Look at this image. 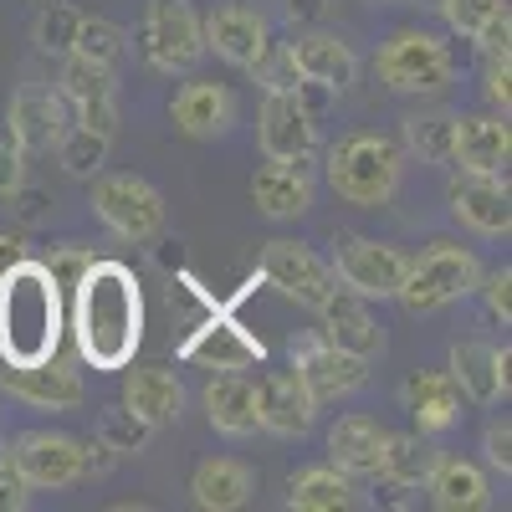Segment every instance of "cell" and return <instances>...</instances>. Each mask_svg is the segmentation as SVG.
<instances>
[{"mask_svg": "<svg viewBox=\"0 0 512 512\" xmlns=\"http://www.w3.org/2000/svg\"><path fill=\"white\" fill-rule=\"evenodd\" d=\"M67 297H72V338L82 359L93 369H123L134 359L144 338V292L134 272L123 262L93 256V267L77 277Z\"/></svg>", "mask_w": 512, "mask_h": 512, "instance_id": "cell-1", "label": "cell"}, {"mask_svg": "<svg viewBox=\"0 0 512 512\" xmlns=\"http://www.w3.org/2000/svg\"><path fill=\"white\" fill-rule=\"evenodd\" d=\"M62 344V287L52 272L21 256V262L0 277V354L6 364L47 359Z\"/></svg>", "mask_w": 512, "mask_h": 512, "instance_id": "cell-2", "label": "cell"}, {"mask_svg": "<svg viewBox=\"0 0 512 512\" xmlns=\"http://www.w3.org/2000/svg\"><path fill=\"white\" fill-rule=\"evenodd\" d=\"M323 180H328V190L344 200V205L379 210V205L395 200V190L405 180V149L390 134L359 128V134H344V139L328 149Z\"/></svg>", "mask_w": 512, "mask_h": 512, "instance_id": "cell-3", "label": "cell"}, {"mask_svg": "<svg viewBox=\"0 0 512 512\" xmlns=\"http://www.w3.org/2000/svg\"><path fill=\"white\" fill-rule=\"evenodd\" d=\"M477 277H482V262L466 246H451V241H431L420 256L405 262V282H400V308L425 318V313H441L461 297L477 292Z\"/></svg>", "mask_w": 512, "mask_h": 512, "instance_id": "cell-4", "label": "cell"}, {"mask_svg": "<svg viewBox=\"0 0 512 512\" xmlns=\"http://www.w3.org/2000/svg\"><path fill=\"white\" fill-rule=\"evenodd\" d=\"M374 72L390 93H410V98H441L456 82V57L436 31L405 26L379 47Z\"/></svg>", "mask_w": 512, "mask_h": 512, "instance_id": "cell-5", "label": "cell"}, {"mask_svg": "<svg viewBox=\"0 0 512 512\" xmlns=\"http://www.w3.org/2000/svg\"><path fill=\"white\" fill-rule=\"evenodd\" d=\"M139 52L164 77L195 72L205 62V31H200V16L190 0H154L139 21Z\"/></svg>", "mask_w": 512, "mask_h": 512, "instance_id": "cell-6", "label": "cell"}, {"mask_svg": "<svg viewBox=\"0 0 512 512\" xmlns=\"http://www.w3.org/2000/svg\"><path fill=\"white\" fill-rule=\"evenodd\" d=\"M256 277H262L272 292H282L287 303L313 308V313L338 292V277H333V267H328V256H318V251L303 246V241H287V236H277V241L262 246Z\"/></svg>", "mask_w": 512, "mask_h": 512, "instance_id": "cell-7", "label": "cell"}, {"mask_svg": "<svg viewBox=\"0 0 512 512\" xmlns=\"http://www.w3.org/2000/svg\"><path fill=\"white\" fill-rule=\"evenodd\" d=\"M405 262H410V256L400 246L379 241V236H359V231L333 236V256H328L338 287L359 292L364 303H369V297H395L400 282H405Z\"/></svg>", "mask_w": 512, "mask_h": 512, "instance_id": "cell-8", "label": "cell"}, {"mask_svg": "<svg viewBox=\"0 0 512 512\" xmlns=\"http://www.w3.org/2000/svg\"><path fill=\"white\" fill-rule=\"evenodd\" d=\"M88 205L118 241H154L164 231V195L139 175H98Z\"/></svg>", "mask_w": 512, "mask_h": 512, "instance_id": "cell-9", "label": "cell"}, {"mask_svg": "<svg viewBox=\"0 0 512 512\" xmlns=\"http://www.w3.org/2000/svg\"><path fill=\"white\" fill-rule=\"evenodd\" d=\"M180 359L185 364H200V369H216V374H231V369H251V364H262L267 359V344L256 333H246L231 308H210L190 333H185V344H180Z\"/></svg>", "mask_w": 512, "mask_h": 512, "instance_id": "cell-10", "label": "cell"}, {"mask_svg": "<svg viewBox=\"0 0 512 512\" xmlns=\"http://www.w3.org/2000/svg\"><path fill=\"white\" fill-rule=\"evenodd\" d=\"M287 354H292V374L308 384V395L318 405H328L338 395H354L359 384L369 379V359L333 349L323 333H297L292 344H287Z\"/></svg>", "mask_w": 512, "mask_h": 512, "instance_id": "cell-11", "label": "cell"}, {"mask_svg": "<svg viewBox=\"0 0 512 512\" xmlns=\"http://www.w3.org/2000/svg\"><path fill=\"white\" fill-rule=\"evenodd\" d=\"M6 461L26 477L31 492H62L82 482V441L62 431H21L16 441H6Z\"/></svg>", "mask_w": 512, "mask_h": 512, "instance_id": "cell-12", "label": "cell"}, {"mask_svg": "<svg viewBox=\"0 0 512 512\" xmlns=\"http://www.w3.org/2000/svg\"><path fill=\"white\" fill-rule=\"evenodd\" d=\"M67 98L57 88H47V82H21V88L11 93V108H6V134L21 144V154H47L57 149V139L67 134Z\"/></svg>", "mask_w": 512, "mask_h": 512, "instance_id": "cell-13", "label": "cell"}, {"mask_svg": "<svg viewBox=\"0 0 512 512\" xmlns=\"http://www.w3.org/2000/svg\"><path fill=\"white\" fill-rule=\"evenodd\" d=\"M57 93L67 98L72 123L93 128V134H103V139H113V134H118V82H113V67H98V62L67 57V62H62V82H57Z\"/></svg>", "mask_w": 512, "mask_h": 512, "instance_id": "cell-14", "label": "cell"}, {"mask_svg": "<svg viewBox=\"0 0 512 512\" xmlns=\"http://www.w3.org/2000/svg\"><path fill=\"white\" fill-rule=\"evenodd\" d=\"M0 390L21 405H31V410L67 415V410L82 405V374L67 369L57 354H47V359H31V364H6L0 369Z\"/></svg>", "mask_w": 512, "mask_h": 512, "instance_id": "cell-15", "label": "cell"}, {"mask_svg": "<svg viewBox=\"0 0 512 512\" xmlns=\"http://www.w3.org/2000/svg\"><path fill=\"white\" fill-rule=\"evenodd\" d=\"M256 139L267 159H313L318 149V108L303 93H267Z\"/></svg>", "mask_w": 512, "mask_h": 512, "instance_id": "cell-16", "label": "cell"}, {"mask_svg": "<svg viewBox=\"0 0 512 512\" xmlns=\"http://www.w3.org/2000/svg\"><path fill=\"white\" fill-rule=\"evenodd\" d=\"M200 31H205V52H216L221 62H231L241 72H251L256 57L272 47V26L256 6H221L200 21Z\"/></svg>", "mask_w": 512, "mask_h": 512, "instance_id": "cell-17", "label": "cell"}, {"mask_svg": "<svg viewBox=\"0 0 512 512\" xmlns=\"http://www.w3.org/2000/svg\"><path fill=\"white\" fill-rule=\"evenodd\" d=\"M507 364H512L507 344L497 349V344H487V338H456V344H451V369H446V374L456 379L461 400L497 405V400H507V390H512Z\"/></svg>", "mask_w": 512, "mask_h": 512, "instance_id": "cell-18", "label": "cell"}, {"mask_svg": "<svg viewBox=\"0 0 512 512\" xmlns=\"http://www.w3.org/2000/svg\"><path fill=\"white\" fill-rule=\"evenodd\" d=\"M256 390V420L272 436H308L318 420V400L308 395V384L297 379L292 369H272L251 384Z\"/></svg>", "mask_w": 512, "mask_h": 512, "instance_id": "cell-19", "label": "cell"}, {"mask_svg": "<svg viewBox=\"0 0 512 512\" xmlns=\"http://www.w3.org/2000/svg\"><path fill=\"white\" fill-rule=\"evenodd\" d=\"M507 159H512V134L502 113H456L451 164L461 175H507Z\"/></svg>", "mask_w": 512, "mask_h": 512, "instance_id": "cell-20", "label": "cell"}, {"mask_svg": "<svg viewBox=\"0 0 512 512\" xmlns=\"http://www.w3.org/2000/svg\"><path fill=\"white\" fill-rule=\"evenodd\" d=\"M251 200H256V210H262L267 221H297V216H308V205H313L308 159H267L251 175Z\"/></svg>", "mask_w": 512, "mask_h": 512, "instance_id": "cell-21", "label": "cell"}, {"mask_svg": "<svg viewBox=\"0 0 512 512\" xmlns=\"http://www.w3.org/2000/svg\"><path fill=\"white\" fill-rule=\"evenodd\" d=\"M446 205H451V216L477 236H507L512 231L507 175H461L446 190Z\"/></svg>", "mask_w": 512, "mask_h": 512, "instance_id": "cell-22", "label": "cell"}, {"mask_svg": "<svg viewBox=\"0 0 512 512\" xmlns=\"http://www.w3.org/2000/svg\"><path fill=\"white\" fill-rule=\"evenodd\" d=\"M292 47V62L297 72H303V82H313V88L323 93H349L354 77H359V57L344 36L333 31H303L297 41H287Z\"/></svg>", "mask_w": 512, "mask_h": 512, "instance_id": "cell-23", "label": "cell"}, {"mask_svg": "<svg viewBox=\"0 0 512 512\" xmlns=\"http://www.w3.org/2000/svg\"><path fill=\"white\" fill-rule=\"evenodd\" d=\"M236 93L226 88V82H185V88L175 93V103H169V118H175L180 134L190 139H221L236 128Z\"/></svg>", "mask_w": 512, "mask_h": 512, "instance_id": "cell-24", "label": "cell"}, {"mask_svg": "<svg viewBox=\"0 0 512 512\" xmlns=\"http://www.w3.org/2000/svg\"><path fill=\"white\" fill-rule=\"evenodd\" d=\"M318 318H323V338L333 349H344V354H359V359H379L384 354V328L374 323V313L364 308V297L359 292H349V287H338L328 303L318 308Z\"/></svg>", "mask_w": 512, "mask_h": 512, "instance_id": "cell-25", "label": "cell"}, {"mask_svg": "<svg viewBox=\"0 0 512 512\" xmlns=\"http://www.w3.org/2000/svg\"><path fill=\"white\" fill-rule=\"evenodd\" d=\"M400 405L410 410L420 436H441L461 420V390H456V379L446 369H415L400 384Z\"/></svg>", "mask_w": 512, "mask_h": 512, "instance_id": "cell-26", "label": "cell"}, {"mask_svg": "<svg viewBox=\"0 0 512 512\" xmlns=\"http://www.w3.org/2000/svg\"><path fill=\"white\" fill-rule=\"evenodd\" d=\"M200 405H205V420L231 441H246V436L262 431V420H256V390H251V379L241 369L210 379L200 390Z\"/></svg>", "mask_w": 512, "mask_h": 512, "instance_id": "cell-27", "label": "cell"}, {"mask_svg": "<svg viewBox=\"0 0 512 512\" xmlns=\"http://www.w3.org/2000/svg\"><path fill=\"white\" fill-rule=\"evenodd\" d=\"M123 405L159 431V425H175L180 420L185 384L169 374L164 364H134V369H128V379H123Z\"/></svg>", "mask_w": 512, "mask_h": 512, "instance_id": "cell-28", "label": "cell"}, {"mask_svg": "<svg viewBox=\"0 0 512 512\" xmlns=\"http://www.w3.org/2000/svg\"><path fill=\"white\" fill-rule=\"evenodd\" d=\"M384 425L374 415H338L328 425V461L344 477H374L379 472V451H384Z\"/></svg>", "mask_w": 512, "mask_h": 512, "instance_id": "cell-29", "label": "cell"}, {"mask_svg": "<svg viewBox=\"0 0 512 512\" xmlns=\"http://www.w3.org/2000/svg\"><path fill=\"white\" fill-rule=\"evenodd\" d=\"M251 492H256V472L241 456H210L190 477V497L205 512H236V507L251 502Z\"/></svg>", "mask_w": 512, "mask_h": 512, "instance_id": "cell-30", "label": "cell"}, {"mask_svg": "<svg viewBox=\"0 0 512 512\" xmlns=\"http://www.w3.org/2000/svg\"><path fill=\"white\" fill-rule=\"evenodd\" d=\"M425 492L441 512H477V507H492V487H487V472L477 461H461V456H436L431 477H425Z\"/></svg>", "mask_w": 512, "mask_h": 512, "instance_id": "cell-31", "label": "cell"}, {"mask_svg": "<svg viewBox=\"0 0 512 512\" xmlns=\"http://www.w3.org/2000/svg\"><path fill=\"white\" fill-rule=\"evenodd\" d=\"M436 446H431V436H420V431H410V436H384V451H379V482L384 487H395V492H410V487H425V477H431V466H436Z\"/></svg>", "mask_w": 512, "mask_h": 512, "instance_id": "cell-32", "label": "cell"}, {"mask_svg": "<svg viewBox=\"0 0 512 512\" xmlns=\"http://www.w3.org/2000/svg\"><path fill=\"white\" fill-rule=\"evenodd\" d=\"M287 507L292 512H338V507H354V477H344L338 466H308L297 472L287 487Z\"/></svg>", "mask_w": 512, "mask_h": 512, "instance_id": "cell-33", "label": "cell"}, {"mask_svg": "<svg viewBox=\"0 0 512 512\" xmlns=\"http://www.w3.org/2000/svg\"><path fill=\"white\" fill-rule=\"evenodd\" d=\"M400 139L410 154L425 164H451V139H456V113L451 108H415L400 118Z\"/></svg>", "mask_w": 512, "mask_h": 512, "instance_id": "cell-34", "label": "cell"}, {"mask_svg": "<svg viewBox=\"0 0 512 512\" xmlns=\"http://www.w3.org/2000/svg\"><path fill=\"white\" fill-rule=\"evenodd\" d=\"M67 57H82V62H98V67H118L123 62V31L108 21V16H77V31H72V47Z\"/></svg>", "mask_w": 512, "mask_h": 512, "instance_id": "cell-35", "label": "cell"}, {"mask_svg": "<svg viewBox=\"0 0 512 512\" xmlns=\"http://www.w3.org/2000/svg\"><path fill=\"white\" fill-rule=\"evenodd\" d=\"M108 144H113V139L93 134V128L67 123V134L57 139V159H62V169H67L72 180H93L98 169H103V159H108Z\"/></svg>", "mask_w": 512, "mask_h": 512, "instance_id": "cell-36", "label": "cell"}, {"mask_svg": "<svg viewBox=\"0 0 512 512\" xmlns=\"http://www.w3.org/2000/svg\"><path fill=\"white\" fill-rule=\"evenodd\" d=\"M149 436H154V425H149V420H139L128 405H108V410H103V420H98V441H108L118 456L144 451V446H149Z\"/></svg>", "mask_w": 512, "mask_h": 512, "instance_id": "cell-37", "label": "cell"}, {"mask_svg": "<svg viewBox=\"0 0 512 512\" xmlns=\"http://www.w3.org/2000/svg\"><path fill=\"white\" fill-rule=\"evenodd\" d=\"M77 6H67V0H47L41 6V16H36V47L41 52H57V57H67V47H72V31H77Z\"/></svg>", "mask_w": 512, "mask_h": 512, "instance_id": "cell-38", "label": "cell"}, {"mask_svg": "<svg viewBox=\"0 0 512 512\" xmlns=\"http://www.w3.org/2000/svg\"><path fill=\"white\" fill-rule=\"evenodd\" d=\"M436 11H441V21H446L461 41H477V31H482L497 11H507V0H436Z\"/></svg>", "mask_w": 512, "mask_h": 512, "instance_id": "cell-39", "label": "cell"}, {"mask_svg": "<svg viewBox=\"0 0 512 512\" xmlns=\"http://www.w3.org/2000/svg\"><path fill=\"white\" fill-rule=\"evenodd\" d=\"M251 77L262 82L267 93H303V72H297V62H292V47H287V41H282V47H267L262 57H256Z\"/></svg>", "mask_w": 512, "mask_h": 512, "instance_id": "cell-40", "label": "cell"}, {"mask_svg": "<svg viewBox=\"0 0 512 512\" xmlns=\"http://www.w3.org/2000/svg\"><path fill=\"white\" fill-rule=\"evenodd\" d=\"M41 267L52 272V282H57V287H62V297H67V292L77 287V277L93 267V251H88V246H52V256H47Z\"/></svg>", "mask_w": 512, "mask_h": 512, "instance_id": "cell-41", "label": "cell"}, {"mask_svg": "<svg viewBox=\"0 0 512 512\" xmlns=\"http://www.w3.org/2000/svg\"><path fill=\"white\" fill-rule=\"evenodd\" d=\"M477 292H482V308H487V318L507 328V318H512V272H507V267L482 272V277H477Z\"/></svg>", "mask_w": 512, "mask_h": 512, "instance_id": "cell-42", "label": "cell"}, {"mask_svg": "<svg viewBox=\"0 0 512 512\" xmlns=\"http://www.w3.org/2000/svg\"><path fill=\"white\" fill-rule=\"evenodd\" d=\"M482 88H487V103H492V113H502V118H507V108H512V52H497V57H487Z\"/></svg>", "mask_w": 512, "mask_h": 512, "instance_id": "cell-43", "label": "cell"}, {"mask_svg": "<svg viewBox=\"0 0 512 512\" xmlns=\"http://www.w3.org/2000/svg\"><path fill=\"white\" fill-rule=\"evenodd\" d=\"M21 185H26V154L6 128H0V200H11Z\"/></svg>", "mask_w": 512, "mask_h": 512, "instance_id": "cell-44", "label": "cell"}, {"mask_svg": "<svg viewBox=\"0 0 512 512\" xmlns=\"http://www.w3.org/2000/svg\"><path fill=\"white\" fill-rule=\"evenodd\" d=\"M482 451H487V461L497 466L502 477L512 472V425H507V415H502V420H487V431H482Z\"/></svg>", "mask_w": 512, "mask_h": 512, "instance_id": "cell-45", "label": "cell"}, {"mask_svg": "<svg viewBox=\"0 0 512 512\" xmlns=\"http://www.w3.org/2000/svg\"><path fill=\"white\" fill-rule=\"evenodd\" d=\"M31 507V487L26 477L16 472L11 461H0V512H26Z\"/></svg>", "mask_w": 512, "mask_h": 512, "instance_id": "cell-46", "label": "cell"}, {"mask_svg": "<svg viewBox=\"0 0 512 512\" xmlns=\"http://www.w3.org/2000/svg\"><path fill=\"white\" fill-rule=\"evenodd\" d=\"M21 256H26V231H21V226H16V231H0V277H6Z\"/></svg>", "mask_w": 512, "mask_h": 512, "instance_id": "cell-47", "label": "cell"}, {"mask_svg": "<svg viewBox=\"0 0 512 512\" xmlns=\"http://www.w3.org/2000/svg\"><path fill=\"white\" fill-rule=\"evenodd\" d=\"M0 461H6V436H0Z\"/></svg>", "mask_w": 512, "mask_h": 512, "instance_id": "cell-48", "label": "cell"}]
</instances>
